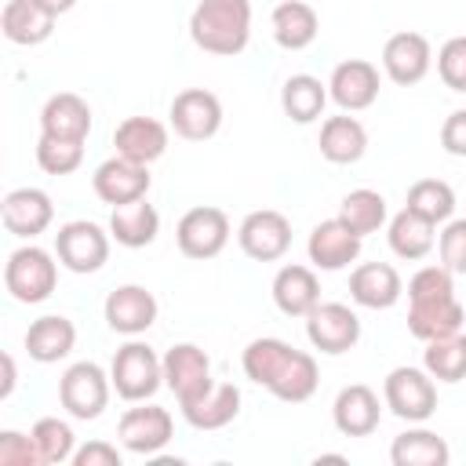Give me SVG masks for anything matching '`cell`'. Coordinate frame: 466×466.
<instances>
[{"instance_id":"cell-26","label":"cell","mask_w":466,"mask_h":466,"mask_svg":"<svg viewBox=\"0 0 466 466\" xmlns=\"http://www.w3.org/2000/svg\"><path fill=\"white\" fill-rule=\"evenodd\" d=\"M73 346H76V324L62 313H47L33 320L25 331V353L36 364H58L62 357L73 353Z\"/></svg>"},{"instance_id":"cell-41","label":"cell","mask_w":466,"mask_h":466,"mask_svg":"<svg viewBox=\"0 0 466 466\" xmlns=\"http://www.w3.org/2000/svg\"><path fill=\"white\" fill-rule=\"evenodd\" d=\"M437 76L444 80V87L466 95V36H451L441 44L437 51Z\"/></svg>"},{"instance_id":"cell-44","label":"cell","mask_w":466,"mask_h":466,"mask_svg":"<svg viewBox=\"0 0 466 466\" xmlns=\"http://www.w3.org/2000/svg\"><path fill=\"white\" fill-rule=\"evenodd\" d=\"M40 451L33 444V433H18V430H4L0 433V466H36Z\"/></svg>"},{"instance_id":"cell-48","label":"cell","mask_w":466,"mask_h":466,"mask_svg":"<svg viewBox=\"0 0 466 466\" xmlns=\"http://www.w3.org/2000/svg\"><path fill=\"white\" fill-rule=\"evenodd\" d=\"M47 11H55V15H66V11H73L76 7V0H40Z\"/></svg>"},{"instance_id":"cell-25","label":"cell","mask_w":466,"mask_h":466,"mask_svg":"<svg viewBox=\"0 0 466 466\" xmlns=\"http://www.w3.org/2000/svg\"><path fill=\"white\" fill-rule=\"evenodd\" d=\"M269 291H273V302H277V309L284 317H306L320 302V280H317V273L309 266H299V262L280 266L277 277H273V284H269Z\"/></svg>"},{"instance_id":"cell-19","label":"cell","mask_w":466,"mask_h":466,"mask_svg":"<svg viewBox=\"0 0 466 466\" xmlns=\"http://www.w3.org/2000/svg\"><path fill=\"white\" fill-rule=\"evenodd\" d=\"M379 419H382V404L371 386L353 382V386L339 390V397L331 404V422L342 437H368L379 430Z\"/></svg>"},{"instance_id":"cell-39","label":"cell","mask_w":466,"mask_h":466,"mask_svg":"<svg viewBox=\"0 0 466 466\" xmlns=\"http://www.w3.org/2000/svg\"><path fill=\"white\" fill-rule=\"evenodd\" d=\"M33 444L40 451V462H73V451H76V433L66 419L58 415H44L33 422Z\"/></svg>"},{"instance_id":"cell-20","label":"cell","mask_w":466,"mask_h":466,"mask_svg":"<svg viewBox=\"0 0 466 466\" xmlns=\"http://www.w3.org/2000/svg\"><path fill=\"white\" fill-rule=\"evenodd\" d=\"M404 295V280L390 262H360L350 273V299L364 309H390Z\"/></svg>"},{"instance_id":"cell-45","label":"cell","mask_w":466,"mask_h":466,"mask_svg":"<svg viewBox=\"0 0 466 466\" xmlns=\"http://www.w3.org/2000/svg\"><path fill=\"white\" fill-rule=\"evenodd\" d=\"M124 455L109 441H87L84 448L73 451V466H120Z\"/></svg>"},{"instance_id":"cell-23","label":"cell","mask_w":466,"mask_h":466,"mask_svg":"<svg viewBox=\"0 0 466 466\" xmlns=\"http://www.w3.org/2000/svg\"><path fill=\"white\" fill-rule=\"evenodd\" d=\"M113 146L120 157L135 160V164H153L167 153V127L153 116H127L116 124L113 131Z\"/></svg>"},{"instance_id":"cell-14","label":"cell","mask_w":466,"mask_h":466,"mask_svg":"<svg viewBox=\"0 0 466 466\" xmlns=\"http://www.w3.org/2000/svg\"><path fill=\"white\" fill-rule=\"evenodd\" d=\"M379 66L368 58H346L328 76V95L342 113H360L379 98Z\"/></svg>"},{"instance_id":"cell-29","label":"cell","mask_w":466,"mask_h":466,"mask_svg":"<svg viewBox=\"0 0 466 466\" xmlns=\"http://www.w3.org/2000/svg\"><path fill=\"white\" fill-rule=\"evenodd\" d=\"M320 157L328 164H357L368 153V131L357 116L342 113V116H328L320 124Z\"/></svg>"},{"instance_id":"cell-46","label":"cell","mask_w":466,"mask_h":466,"mask_svg":"<svg viewBox=\"0 0 466 466\" xmlns=\"http://www.w3.org/2000/svg\"><path fill=\"white\" fill-rule=\"evenodd\" d=\"M441 146L448 157H466V109L448 113V120L441 124Z\"/></svg>"},{"instance_id":"cell-33","label":"cell","mask_w":466,"mask_h":466,"mask_svg":"<svg viewBox=\"0 0 466 466\" xmlns=\"http://www.w3.org/2000/svg\"><path fill=\"white\" fill-rule=\"evenodd\" d=\"M328 98H331V95H328V84H320V80L309 76V73H295V76H288L284 87H280V109H284V116L295 120V124H313V120H320Z\"/></svg>"},{"instance_id":"cell-7","label":"cell","mask_w":466,"mask_h":466,"mask_svg":"<svg viewBox=\"0 0 466 466\" xmlns=\"http://www.w3.org/2000/svg\"><path fill=\"white\" fill-rule=\"evenodd\" d=\"M229 215L222 208H211V204H200V208H189L178 226H175V244L186 258H215L222 255V248L229 244Z\"/></svg>"},{"instance_id":"cell-32","label":"cell","mask_w":466,"mask_h":466,"mask_svg":"<svg viewBox=\"0 0 466 466\" xmlns=\"http://www.w3.org/2000/svg\"><path fill=\"white\" fill-rule=\"evenodd\" d=\"M451 459V448L444 437H437L433 430H404L393 437L390 444V462L393 466H448Z\"/></svg>"},{"instance_id":"cell-13","label":"cell","mask_w":466,"mask_h":466,"mask_svg":"<svg viewBox=\"0 0 466 466\" xmlns=\"http://www.w3.org/2000/svg\"><path fill=\"white\" fill-rule=\"evenodd\" d=\"M157 313H160L157 295H153L149 288H142V284H120V288H113V291L106 295V302H102L106 324H109L116 335H127V339L149 331V328L157 324Z\"/></svg>"},{"instance_id":"cell-30","label":"cell","mask_w":466,"mask_h":466,"mask_svg":"<svg viewBox=\"0 0 466 466\" xmlns=\"http://www.w3.org/2000/svg\"><path fill=\"white\" fill-rule=\"evenodd\" d=\"M182 415L193 430H222L240 415V390L233 382H211L208 393L182 404Z\"/></svg>"},{"instance_id":"cell-22","label":"cell","mask_w":466,"mask_h":466,"mask_svg":"<svg viewBox=\"0 0 466 466\" xmlns=\"http://www.w3.org/2000/svg\"><path fill=\"white\" fill-rule=\"evenodd\" d=\"M55 11L40 0H7L0 11V33L18 47H36L55 33Z\"/></svg>"},{"instance_id":"cell-42","label":"cell","mask_w":466,"mask_h":466,"mask_svg":"<svg viewBox=\"0 0 466 466\" xmlns=\"http://www.w3.org/2000/svg\"><path fill=\"white\" fill-rule=\"evenodd\" d=\"M455 273L448 266H422L415 269V277L408 280V302L415 299H437V295H455Z\"/></svg>"},{"instance_id":"cell-12","label":"cell","mask_w":466,"mask_h":466,"mask_svg":"<svg viewBox=\"0 0 466 466\" xmlns=\"http://www.w3.org/2000/svg\"><path fill=\"white\" fill-rule=\"evenodd\" d=\"M167 116H171L175 135H182L189 142H204V138L218 135V127H222V102L208 87H186L171 98Z\"/></svg>"},{"instance_id":"cell-47","label":"cell","mask_w":466,"mask_h":466,"mask_svg":"<svg viewBox=\"0 0 466 466\" xmlns=\"http://www.w3.org/2000/svg\"><path fill=\"white\" fill-rule=\"evenodd\" d=\"M15 357L11 353H4V386H0V400H7L11 397V390H15Z\"/></svg>"},{"instance_id":"cell-34","label":"cell","mask_w":466,"mask_h":466,"mask_svg":"<svg viewBox=\"0 0 466 466\" xmlns=\"http://www.w3.org/2000/svg\"><path fill=\"white\" fill-rule=\"evenodd\" d=\"M295 346H288L284 339H273V335H262V339H251L244 346V357H240V368L244 375L255 382V386H273L277 375L284 371V364L291 360Z\"/></svg>"},{"instance_id":"cell-1","label":"cell","mask_w":466,"mask_h":466,"mask_svg":"<svg viewBox=\"0 0 466 466\" xmlns=\"http://www.w3.org/2000/svg\"><path fill=\"white\" fill-rule=\"evenodd\" d=\"M189 36L208 55H240L251 40V0H197Z\"/></svg>"},{"instance_id":"cell-10","label":"cell","mask_w":466,"mask_h":466,"mask_svg":"<svg viewBox=\"0 0 466 466\" xmlns=\"http://www.w3.org/2000/svg\"><path fill=\"white\" fill-rule=\"evenodd\" d=\"M211 357L197 342H175L164 353V386L175 393L178 408L197 400L200 393L211 390Z\"/></svg>"},{"instance_id":"cell-15","label":"cell","mask_w":466,"mask_h":466,"mask_svg":"<svg viewBox=\"0 0 466 466\" xmlns=\"http://www.w3.org/2000/svg\"><path fill=\"white\" fill-rule=\"evenodd\" d=\"M433 66V47L422 33H411V29H400L393 33L386 44H382V69L393 84L400 87H411L419 84Z\"/></svg>"},{"instance_id":"cell-17","label":"cell","mask_w":466,"mask_h":466,"mask_svg":"<svg viewBox=\"0 0 466 466\" xmlns=\"http://www.w3.org/2000/svg\"><path fill=\"white\" fill-rule=\"evenodd\" d=\"M0 218H4V229L11 237H22V240H33L40 237L51 222H55V204L44 189L36 186H18L4 197L0 204Z\"/></svg>"},{"instance_id":"cell-9","label":"cell","mask_w":466,"mask_h":466,"mask_svg":"<svg viewBox=\"0 0 466 466\" xmlns=\"http://www.w3.org/2000/svg\"><path fill=\"white\" fill-rule=\"evenodd\" d=\"M306 339L313 350L339 357L360 342V317L346 302H317L306 313Z\"/></svg>"},{"instance_id":"cell-38","label":"cell","mask_w":466,"mask_h":466,"mask_svg":"<svg viewBox=\"0 0 466 466\" xmlns=\"http://www.w3.org/2000/svg\"><path fill=\"white\" fill-rule=\"evenodd\" d=\"M404 208H411L422 218H430L433 226H441L455 215V189L444 178H419V182H411Z\"/></svg>"},{"instance_id":"cell-18","label":"cell","mask_w":466,"mask_h":466,"mask_svg":"<svg viewBox=\"0 0 466 466\" xmlns=\"http://www.w3.org/2000/svg\"><path fill=\"white\" fill-rule=\"evenodd\" d=\"M360 240H364V237H357V233L335 215V218H324V222L313 226L309 240H306V255H309V262H313L317 269L335 273V269H346L350 262H357Z\"/></svg>"},{"instance_id":"cell-31","label":"cell","mask_w":466,"mask_h":466,"mask_svg":"<svg viewBox=\"0 0 466 466\" xmlns=\"http://www.w3.org/2000/svg\"><path fill=\"white\" fill-rule=\"evenodd\" d=\"M433 229H437V226H433L430 218H422V215L411 211V208H400V211L390 218V226H386V240H390V248H393L397 258L419 262V258H426V255L433 251V244H437V233H433Z\"/></svg>"},{"instance_id":"cell-28","label":"cell","mask_w":466,"mask_h":466,"mask_svg":"<svg viewBox=\"0 0 466 466\" xmlns=\"http://www.w3.org/2000/svg\"><path fill=\"white\" fill-rule=\"evenodd\" d=\"M269 29H273V40L284 51H302V47H309L317 40L320 18H317V11L306 0H284V4L273 7Z\"/></svg>"},{"instance_id":"cell-8","label":"cell","mask_w":466,"mask_h":466,"mask_svg":"<svg viewBox=\"0 0 466 466\" xmlns=\"http://www.w3.org/2000/svg\"><path fill=\"white\" fill-rule=\"evenodd\" d=\"M237 244L255 262H277L291 248V222H288V215H280L273 208L248 211L237 226Z\"/></svg>"},{"instance_id":"cell-27","label":"cell","mask_w":466,"mask_h":466,"mask_svg":"<svg viewBox=\"0 0 466 466\" xmlns=\"http://www.w3.org/2000/svg\"><path fill=\"white\" fill-rule=\"evenodd\" d=\"M160 233V211L138 197L131 204H116L113 215H109V237L120 244V248H149Z\"/></svg>"},{"instance_id":"cell-6","label":"cell","mask_w":466,"mask_h":466,"mask_svg":"<svg viewBox=\"0 0 466 466\" xmlns=\"http://www.w3.org/2000/svg\"><path fill=\"white\" fill-rule=\"evenodd\" d=\"M109 229L87 218H73L55 233V255L69 273H98L109 262Z\"/></svg>"},{"instance_id":"cell-5","label":"cell","mask_w":466,"mask_h":466,"mask_svg":"<svg viewBox=\"0 0 466 466\" xmlns=\"http://www.w3.org/2000/svg\"><path fill=\"white\" fill-rule=\"evenodd\" d=\"M386 408L404 422H426L437 411V379L426 368L400 364L382 382Z\"/></svg>"},{"instance_id":"cell-2","label":"cell","mask_w":466,"mask_h":466,"mask_svg":"<svg viewBox=\"0 0 466 466\" xmlns=\"http://www.w3.org/2000/svg\"><path fill=\"white\" fill-rule=\"evenodd\" d=\"M109 379H113L116 397H124V400H131V404L149 400V397L164 386V357H157L153 346L131 339V342H124V346L113 353Z\"/></svg>"},{"instance_id":"cell-43","label":"cell","mask_w":466,"mask_h":466,"mask_svg":"<svg viewBox=\"0 0 466 466\" xmlns=\"http://www.w3.org/2000/svg\"><path fill=\"white\" fill-rule=\"evenodd\" d=\"M437 251H441V266H448L451 273H466V218L444 222L437 237Z\"/></svg>"},{"instance_id":"cell-4","label":"cell","mask_w":466,"mask_h":466,"mask_svg":"<svg viewBox=\"0 0 466 466\" xmlns=\"http://www.w3.org/2000/svg\"><path fill=\"white\" fill-rule=\"evenodd\" d=\"M109 393H113V379L95 360H76L58 379V400L80 422L98 419L106 411V404H109Z\"/></svg>"},{"instance_id":"cell-36","label":"cell","mask_w":466,"mask_h":466,"mask_svg":"<svg viewBox=\"0 0 466 466\" xmlns=\"http://www.w3.org/2000/svg\"><path fill=\"white\" fill-rule=\"evenodd\" d=\"M339 218L357 233V237H368V233H379L386 226V197L379 189H350L339 204Z\"/></svg>"},{"instance_id":"cell-21","label":"cell","mask_w":466,"mask_h":466,"mask_svg":"<svg viewBox=\"0 0 466 466\" xmlns=\"http://www.w3.org/2000/svg\"><path fill=\"white\" fill-rule=\"evenodd\" d=\"M466 320V309L455 295H437V299H415L408 302V331L422 342L455 335Z\"/></svg>"},{"instance_id":"cell-40","label":"cell","mask_w":466,"mask_h":466,"mask_svg":"<svg viewBox=\"0 0 466 466\" xmlns=\"http://www.w3.org/2000/svg\"><path fill=\"white\" fill-rule=\"evenodd\" d=\"M36 164L47 175H73L84 164V142L40 135V142H36Z\"/></svg>"},{"instance_id":"cell-35","label":"cell","mask_w":466,"mask_h":466,"mask_svg":"<svg viewBox=\"0 0 466 466\" xmlns=\"http://www.w3.org/2000/svg\"><path fill=\"white\" fill-rule=\"evenodd\" d=\"M317 382H320V371H317V360L313 353L306 350H295L291 360L284 364V371L277 375V382L269 386V393L277 400H288V404H302L317 393Z\"/></svg>"},{"instance_id":"cell-3","label":"cell","mask_w":466,"mask_h":466,"mask_svg":"<svg viewBox=\"0 0 466 466\" xmlns=\"http://www.w3.org/2000/svg\"><path fill=\"white\" fill-rule=\"evenodd\" d=\"M55 258L58 255H51L36 244L15 248L7 255V266H4V288L11 291V299H18L25 306H36V302L51 299V291L58 284V266H62Z\"/></svg>"},{"instance_id":"cell-37","label":"cell","mask_w":466,"mask_h":466,"mask_svg":"<svg viewBox=\"0 0 466 466\" xmlns=\"http://www.w3.org/2000/svg\"><path fill=\"white\" fill-rule=\"evenodd\" d=\"M422 368L437 382H462L466 379V335H444L426 342L422 350Z\"/></svg>"},{"instance_id":"cell-16","label":"cell","mask_w":466,"mask_h":466,"mask_svg":"<svg viewBox=\"0 0 466 466\" xmlns=\"http://www.w3.org/2000/svg\"><path fill=\"white\" fill-rule=\"evenodd\" d=\"M91 189L109 208L131 204V200H138V197L149 193V171H146V164H135V160H127V157L116 153V157H109V160H102L95 167Z\"/></svg>"},{"instance_id":"cell-11","label":"cell","mask_w":466,"mask_h":466,"mask_svg":"<svg viewBox=\"0 0 466 466\" xmlns=\"http://www.w3.org/2000/svg\"><path fill=\"white\" fill-rule=\"evenodd\" d=\"M171 433H175L171 411L146 400H138V408H127L116 422V437L131 455H157L160 448H167Z\"/></svg>"},{"instance_id":"cell-24","label":"cell","mask_w":466,"mask_h":466,"mask_svg":"<svg viewBox=\"0 0 466 466\" xmlns=\"http://www.w3.org/2000/svg\"><path fill=\"white\" fill-rule=\"evenodd\" d=\"M40 135L84 142L91 135V106L80 95H73V91L51 95L44 102V109H40Z\"/></svg>"}]
</instances>
